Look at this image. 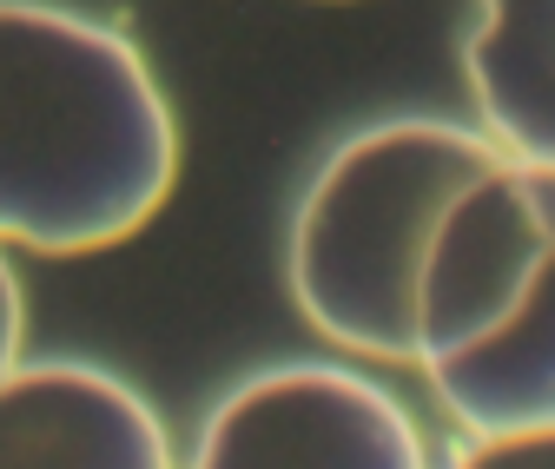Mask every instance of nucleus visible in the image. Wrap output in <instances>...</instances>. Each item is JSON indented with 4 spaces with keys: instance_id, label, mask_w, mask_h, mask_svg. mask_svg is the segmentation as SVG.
I'll list each match as a JSON object with an SVG mask.
<instances>
[{
    "instance_id": "nucleus-1",
    "label": "nucleus",
    "mask_w": 555,
    "mask_h": 469,
    "mask_svg": "<svg viewBox=\"0 0 555 469\" xmlns=\"http://www.w3.org/2000/svg\"><path fill=\"white\" fill-rule=\"evenodd\" d=\"M179 179L172 100L119 27L0 0V245L80 258L146 232Z\"/></svg>"
},
{
    "instance_id": "nucleus-2",
    "label": "nucleus",
    "mask_w": 555,
    "mask_h": 469,
    "mask_svg": "<svg viewBox=\"0 0 555 469\" xmlns=\"http://www.w3.org/2000/svg\"><path fill=\"white\" fill-rule=\"evenodd\" d=\"M496 159L503 153L482 140V126L469 132L456 119H377L331 146L292 212L285 245L298 317L351 357L416 364L424 251L450 198Z\"/></svg>"
},
{
    "instance_id": "nucleus-3",
    "label": "nucleus",
    "mask_w": 555,
    "mask_h": 469,
    "mask_svg": "<svg viewBox=\"0 0 555 469\" xmlns=\"http://www.w3.org/2000/svg\"><path fill=\"white\" fill-rule=\"evenodd\" d=\"M185 469H430V443L384 383L305 357L232 383Z\"/></svg>"
},
{
    "instance_id": "nucleus-4",
    "label": "nucleus",
    "mask_w": 555,
    "mask_h": 469,
    "mask_svg": "<svg viewBox=\"0 0 555 469\" xmlns=\"http://www.w3.org/2000/svg\"><path fill=\"white\" fill-rule=\"evenodd\" d=\"M555 238V198L548 172L496 159L469 179L424 251L416 278V370H443L490 344L529 298L542 258Z\"/></svg>"
},
{
    "instance_id": "nucleus-5",
    "label": "nucleus",
    "mask_w": 555,
    "mask_h": 469,
    "mask_svg": "<svg viewBox=\"0 0 555 469\" xmlns=\"http://www.w3.org/2000/svg\"><path fill=\"white\" fill-rule=\"evenodd\" d=\"M0 469H179V450L106 364L21 357L0 377Z\"/></svg>"
},
{
    "instance_id": "nucleus-6",
    "label": "nucleus",
    "mask_w": 555,
    "mask_h": 469,
    "mask_svg": "<svg viewBox=\"0 0 555 469\" xmlns=\"http://www.w3.org/2000/svg\"><path fill=\"white\" fill-rule=\"evenodd\" d=\"M463 74L482 140L555 179V0H482Z\"/></svg>"
},
{
    "instance_id": "nucleus-7",
    "label": "nucleus",
    "mask_w": 555,
    "mask_h": 469,
    "mask_svg": "<svg viewBox=\"0 0 555 469\" xmlns=\"http://www.w3.org/2000/svg\"><path fill=\"white\" fill-rule=\"evenodd\" d=\"M555 198V179H548ZM437 404L463 424V437H503V430H535L555 424V238L548 258L516 304V317L496 330L490 344H476L469 357L424 370Z\"/></svg>"
},
{
    "instance_id": "nucleus-8",
    "label": "nucleus",
    "mask_w": 555,
    "mask_h": 469,
    "mask_svg": "<svg viewBox=\"0 0 555 469\" xmlns=\"http://www.w3.org/2000/svg\"><path fill=\"white\" fill-rule=\"evenodd\" d=\"M450 469H555V424L503 430V437H469Z\"/></svg>"
},
{
    "instance_id": "nucleus-9",
    "label": "nucleus",
    "mask_w": 555,
    "mask_h": 469,
    "mask_svg": "<svg viewBox=\"0 0 555 469\" xmlns=\"http://www.w3.org/2000/svg\"><path fill=\"white\" fill-rule=\"evenodd\" d=\"M21 344H27V291H21L8 245H0V377L21 364Z\"/></svg>"
}]
</instances>
